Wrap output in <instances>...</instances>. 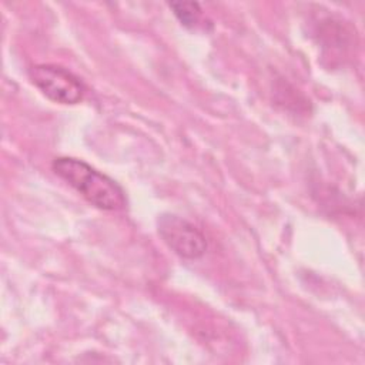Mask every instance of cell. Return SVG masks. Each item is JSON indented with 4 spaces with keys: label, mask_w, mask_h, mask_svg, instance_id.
Here are the masks:
<instances>
[{
    "label": "cell",
    "mask_w": 365,
    "mask_h": 365,
    "mask_svg": "<svg viewBox=\"0 0 365 365\" xmlns=\"http://www.w3.org/2000/svg\"><path fill=\"white\" fill-rule=\"evenodd\" d=\"M168 6L182 26L194 29L200 24L201 7L197 1H171Z\"/></svg>",
    "instance_id": "277c9868"
},
{
    "label": "cell",
    "mask_w": 365,
    "mask_h": 365,
    "mask_svg": "<svg viewBox=\"0 0 365 365\" xmlns=\"http://www.w3.org/2000/svg\"><path fill=\"white\" fill-rule=\"evenodd\" d=\"M51 170L98 210L118 211L127 205L124 190L83 160L58 157L53 160Z\"/></svg>",
    "instance_id": "6da1fadb"
},
{
    "label": "cell",
    "mask_w": 365,
    "mask_h": 365,
    "mask_svg": "<svg viewBox=\"0 0 365 365\" xmlns=\"http://www.w3.org/2000/svg\"><path fill=\"white\" fill-rule=\"evenodd\" d=\"M157 230L170 250L185 259H198L207 251L204 234L185 218L165 212L157 218Z\"/></svg>",
    "instance_id": "3957f363"
},
{
    "label": "cell",
    "mask_w": 365,
    "mask_h": 365,
    "mask_svg": "<svg viewBox=\"0 0 365 365\" xmlns=\"http://www.w3.org/2000/svg\"><path fill=\"white\" fill-rule=\"evenodd\" d=\"M29 77L43 96L58 104H77L86 93L80 78L60 66L36 64L29 68Z\"/></svg>",
    "instance_id": "7a4b0ae2"
}]
</instances>
